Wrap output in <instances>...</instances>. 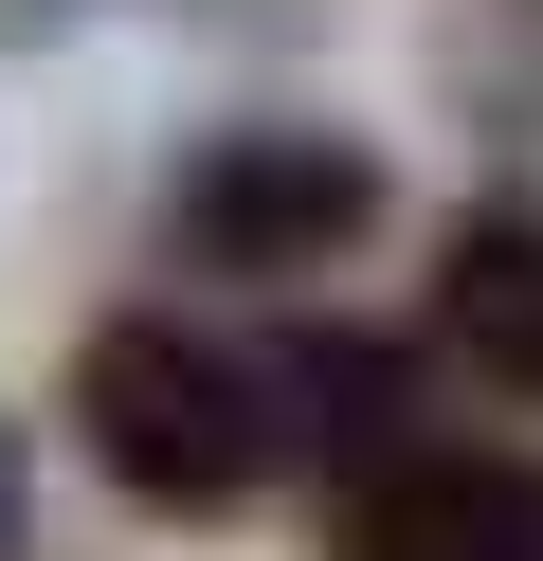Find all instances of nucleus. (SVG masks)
Masks as SVG:
<instances>
[{"instance_id":"nucleus-5","label":"nucleus","mask_w":543,"mask_h":561,"mask_svg":"<svg viewBox=\"0 0 543 561\" xmlns=\"http://www.w3.org/2000/svg\"><path fill=\"white\" fill-rule=\"evenodd\" d=\"M0 561H19V435H0Z\"/></svg>"},{"instance_id":"nucleus-2","label":"nucleus","mask_w":543,"mask_h":561,"mask_svg":"<svg viewBox=\"0 0 543 561\" xmlns=\"http://www.w3.org/2000/svg\"><path fill=\"white\" fill-rule=\"evenodd\" d=\"M362 218H381V163H362L344 127H217V146L163 182V254L181 272H236V290L326 272Z\"/></svg>"},{"instance_id":"nucleus-4","label":"nucleus","mask_w":543,"mask_h":561,"mask_svg":"<svg viewBox=\"0 0 543 561\" xmlns=\"http://www.w3.org/2000/svg\"><path fill=\"white\" fill-rule=\"evenodd\" d=\"M434 344H453L471 380H507V399H543V218L525 199L453 218V254H434Z\"/></svg>"},{"instance_id":"nucleus-3","label":"nucleus","mask_w":543,"mask_h":561,"mask_svg":"<svg viewBox=\"0 0 543 561\" xmlns=\"http://www.w3.org/2000/svg\"><path fill=\"white\" fill-rule=\"evenodd\" d=\"M344 561H543V471L417 435L381 471H344Z\"/></svg>"},{"instance_id":"nucleus-1","label":"nucleus","mask_w":543,"mask_h":561,"mask_svg":"<svg viewBox=\"0 0 543 561\" xmlns=\"http://www.w3.org/2000/svg\"><path fill=\"white\" fill-rule=\"evenodd\" d=\"M72 435H91V471L127 489V507L236 525L253 489L290 471V380L253 363V344H217L200 308H109V327L72 344Z\"/></svg>"}]
</instances>
